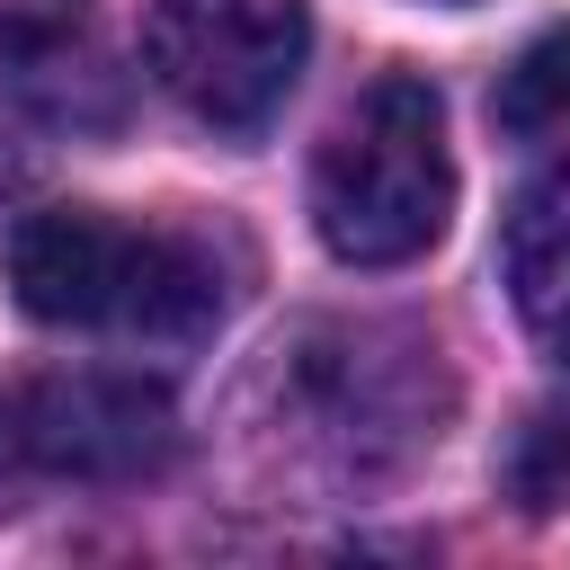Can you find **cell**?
Listing matches in <instances>:
<instances>
[{
  "instance_id": "obj_1",
  "label": "cell",
  "mask_w": 570,
  "mask_h": 570,
  "mask_svg": "<svg viewBox=\"0 0 570 570\" xmlns=\"http://www.w3.org/2000/svg\"><path fill=\"white\" fill-rule=\"evenodd\" d=\"M0 276L45 330H125V338H196L223 321V276L196 240L142 232L89 205L18 214L0 240Z\"/></svg>"
},
{
  "instance_id": "obj_7",
  "label": "cell",
  "mask_w": 570,
  "mask_h": 570,
  "mask_svg": "<svg viewBox=\"0 0 570 570\" xmlns=\"http://www.w3.org/2000/svg\"><path fill=\"white\" fill-rule=\"evenodd\" d=\"M499 481H508V499L534 508V517L570 499V401H543V410L517 419V436H508V454H499Z\"/></svg>"
},
{
  "instance_id": "obj_5",
  "label": "cell",
  "mask_w": 570,
  "mask_h": 570,
  "mask_svg": "<svg viewBox=\"0 0 570 570\" xmlns=\"http://www.w3.org/2000/svg\"><path fill=\"white\" fill-rule=\"evenodd\" d=\"M499 276H508L517 321H525L543 347H570V160H552V169L508 205Z\"/></svg>"
},
{
  "instance_id": "obj_4",
  "label": "cell",
  "mask_w": 570,
  "mask_h": 570,
  "mask_svg": "<svg viewBox=\"0 0 570 570\" xmlns=\"http://www.w3.org/2000/svg\"><path fill=\"white\" fill-rule=\"evenodd\" d=\"M0 454L53 481H142L178 454V410L142 374H36L0 392Z\"/></svg>"
},
{
  "instance_id": "obj_6",
  "label": "cell",
  "mask_w": 570,
  "mask_h": 570,
  "mask_svg": "<svg viewBox=\"0 0 570 570\" xmlns=\"http://www.w3.org/2000/svg\"><path fill=\"white\" fill-rule=\"evenodd\" d=\"M499 125L508 134H552L570 125V27H543L508 71H499Z\"/></svg>"
},
{
  "instance_id": "obj_2",
  "label": "cell",
  "mask_w": 570,
  "mask_h": 570,
  "mask_svg": "<svg viewBox=\"0 0 570 570\" xmlns=\"http://www.w3.org/2000/svg\"><path fill=\"white\" fill-rule=\"evenodd\" d=\"M454 214L445 98L410 71L374 80L312 160V232L338 267H410Z\"/></svg>"
},
{
  "instance_id": "obj_3",
  "label": "cell",
  "mask_w": 570,
  "mask_h": 570,
  "mask_svg": "<svg viewBox=\"0 0 570 570\" xmlns=\"http://www.w3.org/2000/svg\"><path fill=\"white\" fill-rule=\"evenodd\" d=\"M312 53L303 0H142V62L205 134H267Z\"/></svg>"
}]
</instances>
